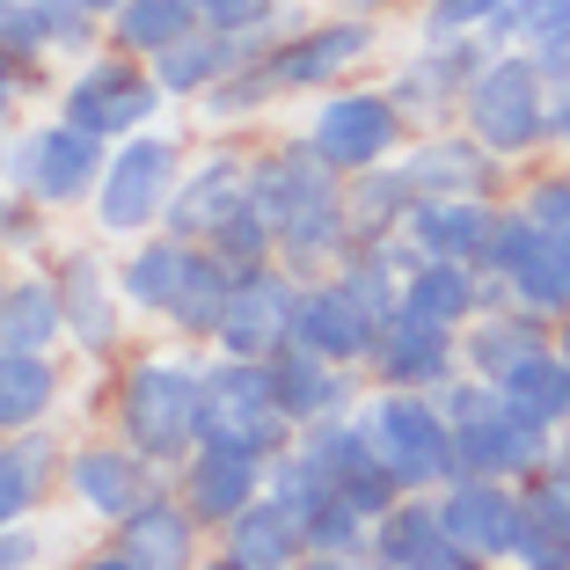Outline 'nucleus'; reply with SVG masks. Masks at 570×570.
Returning a JSON list of instances; mask_svg holds the SVG:
<instances>
[{
	"label": "nucleus",
	"instance_id": "47",
	"mask_svg": "<svg viewBox=\"0 0 570 570\" xmlns=\"http://www.w3.org/2000/svg\"><path fill=\"white\" fill-rule=\"evenodd\" d=\"M51 81H59L51 67H30V59H16V51L0 45V125H22V110L37 96L51 102Z\"/></svg>",
	"mask_w": 570,
	"mask_h": 570
},
{
	"label": "nucleus",
	"instance_id": "12",
	"mask_svg": "<svg viewBox=\"0 0 570 570\" xmlns=\"http://www.w3.org/2000/svg\"><path fill=\"white\" fill-rule=\"evenodd\" d=\"M102 161H110V139L81 132L73 118L45 110V118H22L8 132V190H22L30 205L59 219H81L88 198L102 184Z\"/></svg>",
	"mask_w": 570,
	"mask_h": 570
},
{
	"label": "nucleus",
	"instance_id": "39",
	"mask_svg": "<svg viewBox=\"0 0 570 570\" xmlns=\"http://www.w3.org/2000/svg\"><path fill=\"white\" fill-rule=\"evenodd\" d=\"M512 8L520 0H410V37H424V45H469V37L504 45Z\"/></svg>",
	"mask_w": 570,
	"mask_h": 570
},
{
	"label": "nucleus",
	"instance_id": "43",
	"mask_svg": "<svg viewBox=\"0 0 570 570\" xmlns=\"http://www.w3.org/2000/svg\"><path fill=\"white\" fill-rule=\"evenodd\" d=\"M59 213H45V205H30L22 190H0V256L8 264H51L59 256Z\"/></svg>",
	"mask_w": 570,
	"mask_h": 570
},
{
	"label": "nucleus",
	"instance_id": "60",
	"mask_svg": "<svg viewBox=\"0 0 570 570\" xmlns=\"http://www.w3.org/2000/svg\"><path fill=\"white\" fill-rule=\"evenodd\" d=\"M293 570H315V563H293Z\"/></svg>",
	"mask_w": 570,
	"mask_h": 570
},
{
	"label": "nucleus",
	"instance_id": "20",
	"mask_svg": "<svg viewBox=\"0 0 570 570\" xmlns=\"http://www.w3.org/2000/svg\"><path fill=\"white\" fill-rule=\"evenodd\" d=\"M439 520H446V534L483 570H512V549H520V483L453 475V483L439 490Z\"/></svg>",
	"mask_w": 570,
	"mask_h": 570
},
{
	"label": "nucleus",
	"instance_id": "1",
	"mask_svg": "<svg viewBox=\"0 0 570 570\" xmlns=\"http://www.w3.org/2000/svg\"><path fill=\"white\" fill-rule=\"evenodd\" d=\"M198 403H205V344L147 330L110 366V410H102V424L118 439H132L161 475H176L198 453Z\"/></svg>",
	"mask_w": 570,
	"mask_h": 570
},
{
	"label": "nucleus",
	"instance_id": "10",
	"mask_svg": "<svg viewBox=\"0 0 570 570\" xmlns=\"http://www.w3.org/2000/svg\"><path fill=\"white\" fill-rule=\"evenodd\" d=\"M293 132H301V147L315 154V161H330L336 176H366V168L395 161V154L410 147V118L395 110V96H387L373 73L307 96Z\"/></svg>",
	"mask_w": 570,
	"mask_h": 570
},
{
	"label": "nucleus",
	"instance_id": "13",
	"mask_svg": "<svg viewBox=\"0 0 570 570\" xmlns=\"http://www.w3.org/2000/svg\"><path fill=\"white\" fill-rule=\"evenodd\" d=\"M154 483H168V475L154 469V461L132 446V439L110 432V424H81V432L67 439L59 504H67L73 520L88 527V534H110V527H125L139 504L154 498Z\"/></svg>",
	"mask_w": 570,
	"mask_h": 570
},
{
	"label": "nucleus",
	"instance_id": "19",
	"mask_svg": "<svg viewBox=\"0 0 570 570\" xmlns=\"http://www.w3.org/2000/svg\"><path fill=\"white\" fill-rule=\"evenodd\" d=\"M417 198H512V168L469 132V125H439V132H410L395 154Z\"/></svg>",
	"mask_w": 570,
	"mask_h": 570
},
{
	"label": "nucleus",
	"instance_id": "53",
	"mask_svg": "<svg viewBox=\"0 0 570 570\" xmlns=\"http://www.w3.org/2000/svg\"><path fill=\"white\" fill-rule=\"evenodd\" d=\"M81 8H88V16H102V22H110V16L125 8V0H81Z\"/></svg>",
	"mask_w": 570,
	"mask_h": 570
},
{
	"label": "nucleus",
	"instance_id": "23",
	"mask_svg": "<svg viewBox=\"0 0 570 570\" xmlns=\"http://www.w3.org/2000/svg\"><path fill=\"white\" fill-rule=\"evenodd\" d=\"M110 541H118L139 570H198L205 556H213V527H205L198 512L184 504L176 475H168V483H154V498L139 504L125 527H110Z\"/></svg>",
	"mask_w": 570,
	"mask_h": 570
},
{
	"label": "nucleus",
	"instance_id": "35",
	"mask_svg": "<svg viewBox=\"0 0 570 570\" xmlns=\"http://www.w3.org/2000/svg\"><path fill=\"white\" fill-rule=\"evenodd\" d=\"M541 344H556V330L541 315H527V307H483V315L461 330V373H483V381H504V373L520 366V358H534Z\"/></svg>",
	"mask_w": 570,
	"mask_h": 570
},
{
	"label": "nucleus",
	"instance_id": "51",
	"mask_svg": "<svg viewBox=\"0 0 570 570\" xmlns=\"http://www.w3.org/2000/svg\"><path fill=\"white\" fill-rule=\"evenodd\" d=\"M541 475L570 498V424H556V446H549V461H541Z\"/></svg>",
	"mask_w": 570,
	"mask_h": 570
},
{
	"label": "nucleus",
	"instance_id": "31",
	"mask_svg": "<svg viewBox=\"0 0 570 570\" xmlns=\"http://www.w3.org/2000/svg\"><path fill=\"white\" fill-rule=\"evenodd\" d=\"M498 205L504 198H417L403 242L417 256H461V264H483L490 235H498Z\"/></svg>",
	"mask_w": 570,
	"mask_h": 570
},
{
	"label": "nucleus",
	"instance_id": "49",
	"mask_svg": "<svg viewBox=\"0 0 570 570\" xmlns=\"http://www.w3.org/2000/svg\"><path fill=\"white\" fill-rule=\"evenodd\" d=\"M67 570H139V563H132V556H125L110 534H96L88 549H73V556H67Z\"/></svg>",
	"mask_w": 570,
	"mask_h": 570
},
{
	"label": "nucleus",
	"instance_id": "37",
	"mask_svg": "<svg viewBox=\"0 0 570 570\" xmlns=\"http://www.w3.org/2000/svg\"><path fill=\"white\" fill-rule=\"evenodd\" d=\"M512 570H570V498L549 475L520 483V549Z\"/></svg>",
	"mask_w": 570,
	"mask_h": 570
},
{
	"label": "nucleus",
	"instance_id": "7",
	"mask_svg": "<svg viewBox=\"0 0 570 570\" xmlns=\"http://www.w3.org/2000/svg\"><path fill=\"white\" fill-rule=\"evenodd\" d=\"M461 125H469V132L483 139L512 176L534 168L541 154H549V73H541L520 45H490L483 67L469 73Z\"/></svg>",
	"mask_w": 570,
	"mask_h": 570
},
{
	"label": "nucleus",
	"instance_id": "25",
	"mask_svg": "<svg viewBox=\"0 0 570 570\" xmlns=\"http://www.w3.org/2000/svg\"><path fill=\"white\" fill-rule=\"evenodd\" d=\"M0 45L30 59V67H73L102 45V16H88L81 0H16L8 22H0Z\"/></svg>",
	"mask_w": 570,
	"mask_h": 570
},
{
	"label": "nucleus",
	"instance_id": "58",
	"mask_svg": "<svg viewBox=\"0 0 570 570\" xmlns=\"http://www.w3.org/2000/svg\"><path fill=\"white\" fill-rule=\"evenodd\" d=\"M198 570H235V563H227V556H219V549H213V556H205V563H198Z\"/></svg>",
	"mask_w": 570,
	"mask_h": 570
},
{
	"label": "nucleus",
	"instance_id": "56",
	"mask_svg": "<svg viewBox=\"0 0 570 570\" xmlns=\"http://www.w3.org/2000/svg\"><path fill=\"white\" fill-rule=\"evenodd\" d=\"M8 132H16V125H0V190H8Z\"/></svg>",
	"mask_w": 570,
	"mask_h": 570
},
{
	"label": "nucleus",
	"instance_id": "48",
	"mask_svg": "<svg viewBox=\"0 0 570 570\" xmlns=\"http://www.w3.org/2000/svg\"><path fill=\"white\" fill-rule=\"evenodd\" d=\"M59 563V534L45 520H22V527H0V570H51ZM67 570V563H59Z\"/></svg>",
	"mask_w": 570,
	"mask_h": 570
},
{
	"label": "nucleus",
	"instance_id": "59",
	"mask_svg": "<svg viewBox=\"0 0 570 570\" xmlns=\"http://www.w3.org/2000/svg\"><path fill=\"white\" fill-rule=\"evenodd\" d=\"M8 8H16V0H0V22H8Z\"/></svg>",
	"mask_w": 570,
	"mask_h": 570
},
{
	"label": "nucleus",
	"instance_id": "4",
	"mask_svg": "<svg viewBox=\"0 0 570 570\" xmlns=\"http://www.w3.org/2000/svg\"><path fill=\"white\" fill-rule=\"evenodd\" d=\"M190 139L198 132H184V125H147V132L118 139L110 161H102L96 198H88V213H81L88 235H102L110 249H125V242L168 227V205H176V184H184Z\"/></svg>",
	"mask_w": 570,
	"mask_h": 570
},
{
	"label": "nucleus",
	"instance_id": "16",
	"mask_svg": "<svg viewBox=\"0 0 570 570\" xmlns=\"http://www.w3.org/2000/svg\"><path fill=\"white\" fill-rule=\"evenodd\" d=\"M483 271L504 285V301L541 315L549 330L570 322V249L541 235L512 198L498 205V235H490V249H483Z\"/></svg>",
	"mask_w": 570,
	"mask_h": 570
},
{
	"label": "nucleus",
	"instance_id": "30",
	"mask_svg": "<svg viewBox=\"0 0 570 570\" xmlns=\"http://www.w3.org/2000/svg\"><path fill=\"white\" fill-rule=\"evenodd\" d=\"M264 51H271V37H219V30H190L184 45H168L161 59H147V67H154V81L168 88V102H176V110H190V102H198L205 88L219 81V73L249 67V59H264Z\"/></svg>",
	"mask_w": 570,
	"mask_h": 570
},
{
	"label": "nucleus",
	"instance_id": "42",
	"mask_svg": "<svg viewBox=\"0 0 570 570\" xmlns=\"http://www.w3.org/2000/svg\"><path fill=\"white\" fill-rule=\"evenodd\" d=\"M512 205H520L549 242L570 249V161H549V154H541L534 168H520V176H512Z\"/></svg>",
	"mask_w": 570,
	"mask_h": 570
},
{
	"label": "nucleus",
	"instance_id": "3",
	"mask_svg": "<svg viewBox=\"0 0 570 570\" xmlns=\"http://www.w3.org/2000/svg\"><path fill=\"white\" fill-rule=\"evenodd\" d=\"M118 285H125V307L139 315V330L184 336V344L213 352V330H219L227 293H235V271L219 264L205 242L176 235V227H154V235L118 249Z\"/></svg>",
	"mask_w": 570,
	"mask_h": 570
},
{
	"label": "nucleus",
	"instance_id": "36",
	"mask_svg": "<svg viewBox=\"0 0 570 570\" xmlns=\"http://www.w3.org/2000/svg\"><path fill=\"white\" fill-rule=\"evenodd\" d=\"M417 213V184L403 176V161H381L366 176H344V219L352 242H395Z\"/></svg>",
	"mask_w": 570,
	"mask_h": 570
},
{
	"label": "nucleus",
	"instance_id": "34",
	"mask_svg": "<svg viewBox=\"0 0 570 570\" xmlns=\"http://www.w3.org/2000/svg\"><path fill=\"white\" fill-rule=\"evenodd\" d=\"M0 344L16 352H67V293L51 264H22L0 307Z\"/></svg>",
	"mask_w": 570,
	"mask_h": 570
},
{
	"label": "nucleus",
	"instance_id": "18",
	"mask_svg": "<svg viewBox=\"0 0 570 570\" xmlns=\"http://www.w3.org/2000/svg\"><path fill=\"white\" fill-rule=\"evenodd\" d=\"M293 315H301V278L285 264H256L235 271V293L219 307V330H213V352H235V358H278L293 344Z\"/></svg>",
	"mask_w": 570,
	"mask_h": 570
},
{
	"label": "nucleus",
	"instance_id": "52",
	"mask_svg": "<svg viewBox=\"0 0 570 570\" xmlns=\"http://www.w3.org/2000/svg\"><path fill=\"white\" fill-rule=\"evenodd\" d=\"M315 570H373V556H307Z\"/></svg>",
	"mask_w": 570,
	"mask_h": 570
},
{
	"label": "nucleus",
	"instance_id": "40",
	"mask_svg": "<svg viewBox=\"0 0 570 570\" xmlns=\"http://www.w3.org/2000/svg\"><path fill=\"white\" fill-rule=\"evenodd\" d=\"M504 395H512V403L527 410V417H541L556 432V424H570V366L563 358H556V344H541L534 358H520V366L504 373Z\"/></svg>",
	"mask_w": 570,
	"mask_h": 570
},
{
	"label": "nucleus",
	"instance_id": "24",
	"mask_svg": "<svg viewBox=\"0 0 570 570\" xmlns=\"http://www.w3.org/2000/svg\"><path fill=\"white\" fill-rule=\"evenodd\" d=\"M73 424H37V432H0V527L45 520V504L59 498V469H67Z\"/></svg>",
	"mask_w": 570,
	"mask_h": 570
},
{
	"label": "nucleus",
	"instance_id": "15",
	"mask_svg": "<svg viewBox=\"0 0 570 570\" xmlns=\"http://www.w3.org/2000/svg\"><path fill=\"white\" fill-rule=\"evenodd\" d=\"M249 198H256V139L198 132L184 161V184H176V205H168V227L190 242H213Z\"/></svg>",
	"mask_w": 570,
	"mask_h": 570
},
{
	"label": "nucleus",
	"instance_id": "27",
	"mask_svg": "<svg viewBox=\"0 0 570 570\" xmlns=\"http://www.w3.org/2000/svg\"><path fill=\"white\" fill-rule=\"evenodd\" d=\"M73 410V366L67 352H16L0 344V432H37Z\"/></svg>",
	"mask_w": 570,
	"mask_h": 570
},
{
	"label": "nucleus",
	"instance_id": "57",
	"mask_svg": "<svg viewBox=\"0 0 570 570\" xmlns=\"http://www.w3.org/2000/svg\"><path fill=\"white\" fill-rule=\"evenodd\" d=\"M8 285H16V264H8V256H0V307H8Z\"/></svg>",
	"mask_w": 570,
	"mask_h": 570
},
{
	"label": "nucleus",
	"instance_id": "14",
	"mask_svg": "<svg viewBox=\"0 0 570 570\" xmlns=\"http://www.w3.org/2000/svg\"><path fill=\"white\" fill-rule=\"evenodd\" d=\"M198 439L235 453H271L293 446V417L278 403V381H271V358H235V352H205V403H198Z\"/></svg>",
	"mask_w": 570,
	"mask_h": 570
},
{
	"label": "nucleus",
	"instance_id": "55",
	"mask_svg": "<svg viewBox=\"0 0 570 570\" xmlns=\"http://www.w3.org/2000/svg\"><path fill=\"white\" fill-rule=\"evenodd\" d=\"M556 358L570 366V322H556Z\"/></svg>",
	"mask_w": 570,
	"mask_h": 570
},
{
	"label": "nucleus",
	"instance_id": "6",
	"mask_svg": "<svg viewBox=\"0 0 570 570\" xmlns=\"http://www.w3.org/2000/svg\"><path fill=\"white\" fill-rule=\"evenodd\" d=\"M439 410H446V424H453L461 475L527 483V475H541V461H549V446H556L549 424L527 417V410L512 403L498 381H483V373H453V381L439 387Z\"/></svg>",
	"mask_w": 570,
	"mask_h": 570
},
{
	"label": "nucleus",
	"instance_id": "44",
	"mask_svg": "<svg viewBox=\"0 0 570 570\" xmlns=\"http://www.w3.org/2000/svg\"><path fill=\"white\" fill-rule=\"evenodd\" d=\"M198 16H205V30H219V37H278L285 22H301L307 8L301 0H198Z\"/></svg>",
	"mask_w": 570,
	"mask_h": 570
},
{
	"label": "nucleus",
	"instance_id": "26",
	"mask_svg": "<svg viewBox=\"0 0 570 570\" xmlns=\"http://www.w3.org/2000/svg\"><path fill=\"white\" fill-rule=\"evenodd\" d=\"M403 307L424 322H446V330H469L483 307H504V285L483 264H461V256H417L403 271Z\"/></svg>",
	"mask_w": 570,
	"mask_h": 570
},
{
	"label": "nucleus",
	"instance_id": "11",
	"mask_svg": "<svg viewBox=\"0 0 570 570\" xmlns=\"http://www.w3.org/2000/svg\"><path fill=\"white\" fill-rule=\"evenodd\" d=\"M358 424H366V446L403 490H446L461 475V453H453V424L439 410V395L424 387H381L366 381L358 395Z\"/></svg>",
	"mask_w": 570,
	"mask_h": 570
},
{
	"label": "nucleus",
	"instance_id": "9",
	"mask_svg": "<svg viewBox=\"0 0 570 570\" xmlns=\"http://www.w3.org/2000/svg\"><path fill=\"white\" fill-rule=\"evenodd\" d=\"M51 271H59V293H67V358H81V366H118L139 336H147L139 315L125 307L118 249L81 227V235L59 242Z\"/></svg>",
	"mask_w": 570,
	"mask_h": 570
},
{
	"label": "nucleus",
	"instance_id": "45",
	"mask_svg": "<svg viewBox=\"0 0 570 570\" xmlns=\"http://www.w3.org/2000/svg\"><path fill=\"white\" fill-rule=\"evenodd\" d=\"M373 527H381L373 512H358L352 498H336V490H330V504L307 520V556H366Z\"/></svg>",
	"mask_w": 570,
	"mask_h": 570
},
{
	"label": "nucleus",
	"instance_id": "8",
	"mask_svg": "<svg viewBox=\"0 0 570 570\" xmlns=\"http://www.w3.org/2000/svg\"><path fill=\"white\" fill-rule=\"evenodd\" d=\"M51 110L59 118H73L81 132H96V139H132V132H147V125H168V88L154 81V67L147 59H132V51H118V45H96L88 59H73V67H59V81H51Z\"/></svg>",
	"mask_w": 570,
	"mask_h": 570
},
{
	"label": "nucleus",
	"instance_id": "54",
	"mask_svg": "<svg viewBox=\"0 0 570 570\" xmlns=\"http://www.w3.org/2000/svg\"><path fill=\"white\" fill-rule=\"evenodd\" d=\"M336 8H381L387 16V8H410V0H336Z\"/></svg>",
	"mask_w": 570,
	"mask_h": 570
},
{
	"label": "nucleus",
	"instance_id": "21",
	"mask_svg": "<svg viewBox=\"0 0 570 570\" xmlns=\"http://www.w3.org/2000/svg\"><path fill=\"white\" fill-rule=\"evenodd\" d=\"M293 344H307V352L336 358V366H358V373H366L373 344H381V315H373V307L358 301L352 285L336 278V271H322V278H301Z\"/></svg>",
	"mask_w": 570,
	"mask_h": 570
},
{
	"label": "nucleus",
	"instance_id": "28",
	"mask_svg": "<svg viewBox=\"0 0 570 570\" xmlns=\"http://www.w3.org/2000/svg\"><path fill=\"white\" fill-rule=\"evenodd\" d=\"M271 381H278V403H285V417H293V432H307V424H322V417H344V410H358V395H366V373L336 366V358L307 352V344H285V352L271 358Z\"/></svg>",
	"mask_w": 570,
	"mask_h": 570
},
{
	"label": "nucleus",
	"instance_id": "50",
	"mask_svg": "<svg viewBox=\"0 0 570 570\" xmlns=\"http://www.w3.org/2000/svg\"><path fill=\"white\" fill-rule=\"evenodd\" d=\"M549 161H570V81L549 88Z\"/></svg>",
	"mask_w": 570,
	"mask_h": 570
},
{
	"label": "nucleus",
	"instance_id": "17",
	"mask_svg": "<svg viewBox=\"0 0 570 570\" xmlns=\"http://www.w3.org/2000/svg\"><path fill=\"white\" fill-rule=\"evenodd\" d=\"M483 37L469 45H424L410 37V51H395L381 67V88L395 96V110L410 118V132H439V125H461V96H469V73L483 67Z\"/></svg>",
	"mask_w": 570,
	"mask_h": 570
},
{
	"label": "nucleus",
	"instance_id": "5",
	"mask_svg": "<svg viewBox=\"0 0 570 570\" xmlns=\"http://www.w3.org/2000/svg\"><path fill=\"white\" fill-rule=\"evenodd\" d=\"M271 81L285 88V102H307L322 88H344V81H366L373 67H387V16L381 8H322V16L285 22L264 51Z\"/></svg>",
	"mask_w": 570,
	"mask_h": 570
},
{
	"label": "nucleus",
	"instance_id": "22",
	"mask_svg": "<svg viewBox=\"0 0 570 570\" xmlns=\"http://www.w3.org/2000/svg\"><path fill=\"white\" fill-rule=\"evenodd\" d=\"M453 373H461V330L424 322V315H410V307H395V315L381 322V344H373V358H366V381L439 395Z\"/></svg>",
	"mask_w": 570,
	"mask_h": 570
},
{
	"label": "nucleus",
	"instance_id": "46",
	"mask_svg": "<svg viewBox=\"0 0 570 570\" xmlns=\"http://www.w3.org/2000/svg\"><path fill=\"white\" fill-rule=\"evenodd\" d=\"M205 249L219 256V264L227 271H256V264H278V235H271V219H264V205H242L235 219H227V227H219L213 242H205Z\"/></svg>",
	"mask_w": 570,
	"mask_h": 570
},
{
	"label": "nucleus",
	"instance_id": "29",
	"mask_svg": "<svg viewBox=\"0 0 570 570\" xmlns=\"http://www.w3.org/2000/svg\"><path fill=\"white\" fill-rule=\"evenodd\" d=\"M176 490H184V504L219 534L235 512H249V504L264 498V461H256V453H235V446H213V439H198V453L176 469Z\"/></svg>",
	"mask_w": 570,
	"mask_h": 570
},
{
	"label": "nucleus",
	"instance_id": "33",
	"mask_svg": "<svg viewBox=\"0 0 570 570\" xmlns=\"http://www.w3.org/2000/svg\"><path fill=\"white\" fill-rule=\"evenodd\" d=\"M285 102V88L271 81L264 59H249V67L219 73L213 88H205L198 102H190V132H242V139H264L271 110Z\"/></svg>",
	"mask_w": 570,
	"mask_h": 570
},
{
	"label": "nucleus",
	"instance_id": "32",
	"mask_svg": "<svg viewBox=\"0 0 570 570\" xmlns=\"http://www.w3.org/2000/svg\"><path fill=\"white\" fill-rule=\"evenodd\" d=\"M213 549L235 570H293V563H307V527L293 520L285 504L256 498L249 512H235V520L213 534Z\"/></svg>",
	"mask_w": 570,
	"mask_h": 570
},
{
	"label": "nucleus",
	"instance_id": "2",
	"mask_svg": "<svg viewBox=\"0 0 570 570\" xmlns=\"http://www.w3.org/2000/svg\"><path fill=\"white\" fill-rule=\"evenodd\" d=\"M256 205H264L271 235H278V264L293 278H322L358 249L352 219H344V176L301 147V132L256 139Z\"/></svg>",
	"mask_w": 570,
	"mask_h": 570
},
{
	"label": "nucleus",
	"instance_id": "38",
	"mask_svg": "<svg viewBox=\"0 0 570 570\" xmlns=\"http://www.w3.org/2000/svg\"><path fill=\"white\" fill-rule=\"evenodd\" d=\"M190 30H205L198 0H125L118 16L102 22V45L132 51V59H161V51L184 45Z\"/></svg>",
	"mask_w": 570,
	"mask_h": 570
},
{
	"label": "nucleus",
	"instance_id": "41",
	"mask_svg": "<svg viewBox=\"0 0 570 570\" xmlns=\"http://www.w3.org/2000/svg\"><path fill=\"white\" fill-rule=\"evenodd\" d=\"M330 490H336V483L322 475V461L301 446V439H293L285 453H271V461H264V498H271V504H285V512H293L301 527L315 520L322 504H330Z\"/></svg>",
	"mask_w": 570,
	"mask_h": 570
}]
</instances>
